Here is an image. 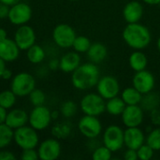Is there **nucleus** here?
I'll list each match as a JSON object with an SVG mask.
<instances>
[{
  "instance_id": "8",
  "label": "nucleus",
  "mask_w": 160,
  "mask_h": 160,
  "mask_svg": "<svg viewBox=\"0 0 160 160\" xmlns=\"http://www.w3.org/2000/svg\"><path fill=\"white\" fill-rule=\"evenodd\" d=\"M76 37L75 30L68 23H59L52 30V40L62 49L71 48Z\"/></svg>"
},
{
  "instance_id": "20",
  "label": "nucleus",
  "mask_w": 160,
  "mask_h": 160,
  "mask_svg": "<svg viewBox=\"0 0 160 160\" xmlns=\"http://www.w3.org/2000/svg\"><path fill=\"white\" fill-rule=\"evenodd\" d=\"M81 62L79 52L75 51L68 52L59 59V69L64 73H72L81 65Z\"/></svg>"
},
{
  "instance_id": "28",
  "label": "nucleus",
  "mask_w": 160,
  "mask_h": 160,
  "mask_svg": "<svg viewBox=\"0 0 160 160\" xmlns=\"http://www.w3.org/2000/svg\"><path fill=\"white\" fill-rule=\"evenodd\" d=\"M14 130L5 123L0 124V150L7 148L13 141Z\"/></svg>"
},
{
  "instance_id": "6",
  "label": "nucleus",
  "mask_w": 160,
  "mask_h": 160,
  "mask_svg": "<svg viewBox=\"0 0 160 160\" xmlns=\"http://www.w3.org/2000/svg\"><path fill=\"white\" fill-rule=\"evenodd\" d=\"M103 145L109 148L112 153L120 151L124 143V130L121 127L116 125H111L107 127L102 135Z\"/></svg>"
},
{
  "instance_id": "21",
  "label": "nucleus",
  "mask_w": 160,
  "mask_h": 160,
  "mask_svg": "<svg viewBox=\"0 0 160 160\" xmlns=\"http://www.w3.org/2000/svg\"><path fill=\"white\" fill-rule=\"evenodd\" d=\"M87 58L90 62L98 65L102 63L108 56L107 47L100 42H96L91 44L89 50L87 51Z\"/></svg>"
},
{
  "instance_id": "35",
  "label": "nucleus",
  "mask_w": 160,
  "mask_h": 160,
  "mask_svg": "<svg viewBox=\"0 0 160 160\" xmlns=\"http://www.w3.org/2000/svg\"><path fill=\"white\" fill-rule=\"evenodd\" d=\"M138 158L140 160H150L155 154V150L149 146L146 142L137 149Z\"/></svg>"
},
{
  "instance_id": "48",
  "label": "nucleus",
  "mask_w": 160,
  "mask_h": 160,
  "mask_svg": "<svg viewBox=\"0 0 160 160\" xmlns=\"http://www.w3.org/2000/svg\"><path fill=\"white\" fill-rule=\"evenodd\" d=\"M59 117V112L58 111H52V119L56 120Z\"/></svg>"
},
{
  "instance_id": "45",
  "label": "nucleus",
  "mask_w": 160,
  "mask_h": 160,
  "mask_svg": "<svg viewBox=\"0 0 160 160\" xmlns=\"http://www.w3.org/2000/svg\"><path fill=\"white\" fill-rule=\"evenodd\" d=\"M142 2L150 6H158L160 4V0H142Z\"/></svg>"
},
{
  "instance_id": "39",
  "label": "nucleus",
  "mask_w": 160,
  "mask_h": 160,
  "mask_svg": "<svg viewBox=\"0 0 160 160\" xmlns=\"http://www.w3.org/2000/svg\"><path fill=\"white\" fill-rule=\"evenodd\" d=\"M124 158L126 160H137L138 159L137 150L128 148V150L124 154Z\"/></svg>"
},
{
  "instance_id": "40",
  "label": "nucleus",
  "mask_w": 160,
  "mask_h": 160,
  "mask_svg": "<svg viewBox=\"0 0 160 160\" xmlns=\"http://www.w3.org/2000/svg\"><path fill=\"white\" fill-rule=\"evenodd\" d=\"M9 12V6L0 3V20L8 19Z\"/></svg>"
},
{
  "instance_id": "3",
  "label": "nucleus",
  "mask_w": 160,
  "mask_h": 160,
  "mask_svg": "<svg viewBox=\"0 0 160 160\" xmlns=\"http://www.w3.org/2000/svg\"><path fill=\"white\" fill-rule=\"evenodd\" d=\"M13 141L16 145L22 149H34L39 144V136L38 130L31 126H23L14 130Z\"/></svg>"
},
{
  "instance_id": "1",
  "label": "nucleus",
  "mask_w": 160,
  "mask_h": 160,
  "mask_svg": "<svg viewBox=\"0 0 160 160\" xmlns=\"http://www.w3.org/2000/svg\"><path fill=\"white\" fill-rule=\"evenodd\" d=\"M100 78L98 67L92 63L81 64L71 73V83L74 88L85 91L96 87Z\"/></svg>"
},
{
  "instance_id": "19",
  "label": "nucleus",
  "mask_w": 160,
  "mask_h": 160,
  "mask_svg": "<svg viewBox=\"0 0 160 160\" xmlns=\"http://www.w3.org/2000/svg\"><path fill=\"white\" fill-rule=\"evenodd\" d=\"M21 50L14 39L7 38L0 41V57L7 62H13L18 59Z\"/></svg>"
},
{
  "instance_id": "50",
  "label": "nucleus",
  "mask_w": 160,
  "mask_h": 160,
  "mask_svg": "<svg viewBox=\"0 0 160 160\" xmlns=\"http://www.w3.org/2000/svg\"><path fill=\"white\" fill-rule=\"evenodd\" d=\"M68 1H78V0H68Z\"/></svg>"
},
{
  "instance_id": "12",
  "label": "nucleus",
  "mask_w": 160,
  "mask_h": 160,
  "mask_svg": "<svg viewBox=\"0 0 160 160\" xmlns=\"http://www.w3.org/2000/svg\"><path fill=\"white\" fill-rule=\"evenodd\" d=\"M38 159L56 160L61 155V144L55 138H49L41 142L38 146Z\"/></svg>"
},
{
  "instance_id": "22",
  "label": "nucleus",
  "mask_w": 160,
  "mask_h": 160,
  "mask_svg": "<svg viewBox=\"0 0 160 160\" xmlns=\"http://www.w3.org/2000/svg\"><path fill=\"white\" fill-rule=\"evenodd\" d=\"M129 67L135 71L144 70L148 65V58L142 50H134V52L129 55L128 58Z\"/></svg>"
},
{
  "instance_id": "49",
  "label": "nucleus",
  "mask_w": 160,
  "mask_h": 160,
  "mask_svg": "<svg viewBox=\"0 0 160 160\" xmlns=\"http://www.w3.org/2000/svg\"><path fill=\"white\" fill-rule=\"evenodd\" d=\"M157 48H158V52H160V37H159V38H158V41H157Z\"/></svg>"
},
{
  "instance_id": "34",
  "label": "nucleus",
  "mask_w": 160,
  "mask_h": 160,
  "mask_svg": "<svg viewBox=\"0 0 160 160\" xmlns=\"http://www.w3.org/2000/svg\"><path fill=\"white\" fill-rule=\"evenodd\" d=\"M112 157V152L105 145L98 146L92 154V158L94 160H111Z\"/></svg>"
},
{
  "instance_id": "27",
  "label": "nucleus",
  "mask_w": 160,
  "mask_h": 160,
  "mask_svg": "<svg viewBox=\"0 0 160 160\" xmlns=\"http://www.w3.org/2000/svg\"><path fill=\"white\" fill-rule=\"evenodd\" d=\"M71 133V126L68 123L61 122L56 123L52 128V135L57 140L67 139Z\"/></svg>"
},
{
  "instance_id": "2",
  "label": "nucleus",
  "mask_w": 160,
  "mask_h": 160,
  "mask_svg": "<svg viewBox=\"0 0 160 160\" xmlns=\"http://www.w3.org/2000/svg\"><path fill=\"white\" fill-rule=\"evenodd\" d=\"M123 39L133 50H143L151 42L152 37L149 29L140 23H128L122 33Z\"/></svg>"
},
{
  "instance_id": "23",
  "label": "nucleus",
  "mask_w": 160,
  "mask_h": 160,
  "mask_svg": "<svg viewBox=\"0 0 160 160\" xmlns=\"http://www.w3.org/2000/svg\"><path fill=\"white\" fill-rule=\"evenodd\" d=\"M121 98L126 105H140L142 98V94L134 86H130L125 88L121 92Z\"/></svg>"
},
{
  "instance_id": "29",
  "label": "nucleus",
  "mask_w": 160,
  "mask_h": 160,
  "mask_svg": "<svg viewBox=\"0 0 160 160\" xmlns=\"http://www.w3.org/2000/svg\"><path fill=\"white\" fill-rule=\"evenodd\" d=\"M17 96L9 89L3 90L0 92V106L5 108L6 110H10L16 104Z\"/></svg>"
},
{
  "instance_id": "47",
  "label": "nucleus",
  "mask_w": 160,
  "mask_h": 160,
  "mask_svg": "<svg viewBox=\"0 0 160 160\" xmlns=\"http://www.w3.org/2000/svg\"><path fill=\"white\" fill-rule=\"evenodd\" d=\"M6 68H7L6 67V62L0 57V78H1V75H2V73H3V71L5 70Z\"/></svg>"
},
{
  "instance_id": "31",
  "label": "nucleus",
  "mask_w": 160,
  "mask_h": 160,
  "mask_svg": "<svg viewBox=\"0 0 160 160\" xmlns=\"http://www.w3.org/2000/svg\"><path fill=\"white\" fill-rule=\"evenodd\" d=\"M145 142L155 151H160V127L153 128L146 137Z\"/></svg>"
},
{
  "instance_id": "37",
  "label": "nucleus",
  "mask_w": 160,
  "mask_h": 160,
  "mask_svg": "<svg viewBox=\"0 0 160 160\" xmlns=\"http://www.w3.org/2000/svg\"><path fill=\"white\" fill-rule=\"evenodd\" d=\"M150 119L151 123L154 126L160 127V109H155L152 112H150Z\"/></svg>"
},
{
  "instance_id": "18",
  "label": "nucleus",
  "mask_w": 160,
  "mask_h": 160,
  "mask_svg": "<svg viewBox=\"0 0 160 160\" xmlns=\"http://www.w3.org/2000/svg\"><path fill=\"white\" fill-rule=\"evenodd\" d=\"M29 114L22 109H10L7 113L5 124L13 130L25 126L28 123Z\"/></svg>"
},
{
  "instance_id": "25",
  "label": "nucleus",
  "mask_w": 160,
  "mask_h": 160,
  "mask_svg": "<svg viewBox=\"0 0 160 160\" xmlns=\"http://www.w3.org/2000/svg\"><path fill=\"white\" fill-rule=\"evenodd\" d=\"M140 106L143 109V111H147V112H152L153 110L159 108L160 95L153 91L145 95H142V98L140 103Z\"/></svg>"
},
{
  "instance_id": "36",
  "label": "nucleus",
  "mask_w": 160,
  "mask_h": 160,
  "mask_svg": "<svg viewBox=\"0 0 160 160\" xmlns=\"http://www.w3.org/2000/svg\"><path fill=\"white\" fill-rule=\"evenodd\" d=\"M20 158H21V159L22 160L38 159V150H36V148H34V149H24V150H22V152Z\"/></svg>"
},
{
  "instance_id": "26",
  "label": "nucleus",
  "mask_w": 160,
  "mask_h": 160,
  "mask_svg": "<svg viewBox=\"0 0 160 160\" xmlns=\"http://www.w3.org/2000/svg\"><path fill=\"white\" fill-rule=\"evenodd\" d=\"M45 56H46V53H45L43 47H41L38 44L35 43L29 49L26 50V58L32 64L37 65V64L41 63L45 59Z\"/></svg>"
},
{
  "instance_id": "13",
  "label": "nucleus",
  "mask_w": 160,
  "mask_h": 160,
  "mask_svg": "<svg viewBox=\"0 0 160 160\" xmlns=\"http://www.w3.org/2000/svg\"><path fill=\"white\" fill-rule=\"evenodd\" d=\"M35 30L27 24L18 26L14 33V41L21 51H26L36 43Z\"/></svg>"
},
{
  "instance_id": "7",
  "label": "nucleus",
  "mask_w": 160,
  "mask_h": 160,
  "mask_svg": "<svg viewBox=\"0 0 160 160\" xmlns=\"http://www.w3.org/2000/svg\"><path fill=\"white\" fill-rule=\"evenodd\" d=\"M52 112L44 105L36 106L29 113L28 123L38 131L46 129L52 123Z\"/></svg>"
},
{
  "instance_id": "9",
  "label": "nucleus",
  "mask_w": 160,
  "mask_h": 160,
  "mask_svg": "<svg viewBox=\"0 0 160 160\" xmlns=\"http://www.w3.org/2000/svg\"><path fill=\"white\" fill-rule=\"evenodd\" d=\"M78 129L83 137L95 140L101 134L102 125L98 116L84 114L78 123Z\"/></svg>"
},
{
  "instance_id": "11",
  "label": "nucleus",
  "mask_w": 160,
  "mask_h": 160,
  "mask_svg": "<svg viewBox=\"0 0 160 160\" xmlns=\"http://www.w3.org/2000/svg\"><path fill=\"white\" fill-rule=\"evenodd\" d=\"M32 18V8L25 2H19L11 7H9L8 21L10 23L20 26L26 24Z\"/></svg>"
},
{
  "instance_id": "43",
  "label": "nucleus",
  "mask_w": 160,
  "mask_h": 160,
  "mask_svg": "<svg viewBox=\"0 0 160 160\" xmlns=\"http://www.w3.org/2000/svg\"><path fill=\"white\" fill-rule=\"evenodd\" d=\"M8 110H6L5 108H3L2 106H0V124H4L6 121V117H7V112Z\"/></svg>"
},
{
  "instance_id": "44",
  "label": "nucleus",
  "mask_w": 160,
  "mask_h": 160,
  "mask_svg": "<svg viewBox=\"0 0 160 160\" xmlns=\"http://www.w3.org/2000/svg\"><path fill=\"white\" fill-rule=\"evenodd\" d=\"M21 1H22V0H0V3H3V4H5V5H8V6L11 7V6H13V5H15V4L21 2Z\"/></svg>"
},
{
  "instance_id": "15",
  "label": "nucleus",
  "mask_w": 160,
  "mask_h": 160,
  "mask_svg": "<svg viewBox=\"0 0 160 160\" xmlns=\"http://www.w3.org/2000/svg\"><path fill=\"white\" fill-rule=\"evenodd\" d=\"M155 84L156 80L154 75L146 69L135 72L132 79V85L142 95L153 91Z\"/></svg>"
},
{
  "instance_id": "10",
  "label": "nucleus",
  "mask_w": 160,
  "mask_h": 160,
  "mask_svg": "<svg viewBox=\"0 0 160 160\" xmlns=\"http://www.w3.org/2000/svg\"><path fill=\"white\" fill-rule=\"evenodd\" d=\"M97 93L105 100L117 97L120 93V84L117 79L112 75H105L99 78L97 85Z\"/></svg>"
},
{
  "instance_id": "4",
  "label": "nucleus",
  "mask_w": 160,
  "mask_h": 160,
  "mask_svg": "<svg viewBox=\"0 0 160 160\" xmlns=\"http://www.w3.org/2000/svg\"><path fill=\"white\" fill-rule=\"evenodd\" d=\"M36 88V79L28 72H20L12 77L10 90L19 98L29 96Z\"/></svg>"
},
{
  "instance_id": "16",
  "label": "nucleus",
  "mask_w": 160,
  "mask_h": 160,
  "mask_svg": "<svg viewBox=\"0 0 160 160\" xmlns=\"http://www.w3.org/2000/svg\"><path fill=\"white\" fill-rule=\"evenodd\" d=\"M146 137L143 131L139 128H127L124 130V143L127 148L137 150L145 143Z\"/></svg>"
},
{
  "instance_id": "38",
  "label": "nucleus",
  "mask_w": 160,
  "mask_h": 160,
  "mask_svg": "<svg viewBox=\"0 0 160 160\" xmlns=\"http://www.w3.org/2000/svg\"><path fill=\"white\" fill-rule=\"evenodd\" d=\"M16 157L15 155L8 150L5 149H1L0 150V160H15Z\"/></svg>"
},
{
  "instance_id": "5",
  "label": "nucleus",
  "mask_w": 160,
  "mask_h": 160,
  "mask_svg": "<svg viewBox=\"0 0 160 160\" xmlns=\"http://www.w3.org/2000/svg\"><path fill=\"white\" fill-rule=\"evenodd\" d=\"M106 100L98 93H89L82 97L80 101V108L86 115L99 116L105 112Z\"/></svg>"
},
{
  "instance_id": "32",
  "label": "nucleus",
  "mask_w": 160,
  "mask_h": 160,
  "mask_svg": "<svg viewBox=\"0 0 160 160\" xmlns=\"http://www.w3.org/2000/svg\"><path fill=\"white\" fill-rule=\"evenodd\" d=\"M78 111L77 104L72 100H67L65 101L61 107H60V113L65 118H71L73 117Z\"/></svg>"
},
{
  "instance_id": "42",
  "label": "nucleus",
  "mask_w": 160,
  "mask_h": 160,
  "mask_svg": "<svg viewBox=\"0 0 160 160\" xmlns=\"http://www.w3.org/2000/svg\"><path fill=\"white\" fill-rule=\"evenodd\" d=\"M48 67L51 70H56L59 68V60L58 59H52L49 64Z\"/></svg>"
},
{
  "instance_id": "17",
  "label": "nucleus",
  "mask_w": 160,
  "mask_h": 160,
  "mask_svg": "<svg viewBox=\"0 0 160 160\" xmlns=\"http://www.w3.org/2000/svg\"><path fill=\"white\" fill-rule=\"evenodd\" d=\"M122 13L128 23L139 22L143 15V7L139 1L133 0L126 4Z\"/></svg>"
},
{
  "instance_id": "33",
  "label": "nucleus",
  "mask_w": 160,
  "mask_h": 160,
  "mask_svg": "<svg viewBox=\"0 0 160 160\" xmlns=\"http://www.w3.org/2000/svg\"><path fill=\"white\" fill-rule=\"evenodd\" d=\"M29 100L31 104L36 107V106H41L44 105L45 100H46V95L45 93L38 88H35L30 94H29Z\"/></svg>"
},
{
  "instance_id": "24",
  "label": "nucleus",
  "mask_w": 160,
  "mask_h": 160,
  "mask_svg": "<svg viewBox=\"0 0 160 160\" xmlns=\"http://www.w3.org/2000/svg\"><path fill=\"white\" fill-rule=\"evenodd\" d=\"M126 106L127 105L123 101L121 97L119 98L117 96V97H114L112 98H110V99L106 100V105H105L106 111L105 112H107L110 115L119 116L124 112Z\"/></svg>"
},
{
  "instance_id": "14",
  "label": "nucleus",
  "mask_w": 160,
  "mask_h": 160,
  "mask_svg": "<svg viewBox=\"0 0 160 160\" xmlns=\"http://www.w3.org/2000/svg\"><path fill=\"white\" fill-rule=\"evenodd\" d=\"M121 118L126 128L140 127L143 122L144 111L140 105H127Z\"/></svg>"
},
{
  "instance_id": "46",
  "label": "nucleus",
  "mask_w": 160,
  "mask_h": 160,
  "mask_svg": "<svg viewBox=\"0 0 160 160\" xmlns=\"http://www.w3.org/2000/svg\"><path fill=\"white\" fill-rule=\"evenodd\" d=\"M7 38H8V32H7V30L0 27V41L6 39Z\"/></svg>"
},
{
  "instance_id": "30",
  "label": "nucleus",
  "mask_w": 160,
  "mask_h": 160,
  "mask_svg": "<svg viewBox=\"0 0 160 160\" xmlns=\"http://www.w3.org/2000/svg\"><path fill=\"white\" fill-rule=\"evenodd\" d=\"M91 41L90 39L85 37V36H77L73 41L72 47L73 50L79 53H85L89 50L91 46Z\"/></svg>"
},
{
  "instance_id": "41",
  "label": "nucleus",
  "mask_w": 160,
  "mask_h": 160,
  "mask_svg": "<svg viewBox=\"0 0 160 160\" xmlns=\"http://www.w3.org/2000/svg\"><path fill=\"white\" fill-rule=\"evenodd\" d=\"M12 77H13V73H12V71L9 69V68H5V70L3 71V73H2V75H1V78L0 79H2V80H5V81H8V80H10V79H12Z\"/></svg>"
}]
</instances>
